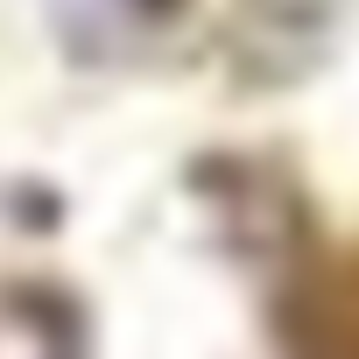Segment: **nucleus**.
<instances>
[{"label": "nucleus", "mask_w": 359, "mask_h": 359, "mask_svg": "<svg viewBox=\"0 0 359 359\" xmlns=\"http://www.w3.org/2000/svg\"><path fill=\"white\" fill-rule=\"evenodd\" d=\"M120 8H134V15H148V22H169L184 0H120Z\"/></svg>", "instance_id": "f03ea898"}, {"label": "nucleus", "mask_w": 359, "mask_h": 359, "mask_svg": "<svg viewBox=\"0 0 359 359\" xmlns=\"http://www.w3.org/2000/svg\"><path fill=\"white\" fill-rule=\"evenodd\" d=\"M275 345L282 359H359V247H324L289 268Z\"/></svg>", "instance_id": "f257e3e1"}]
</instances>
